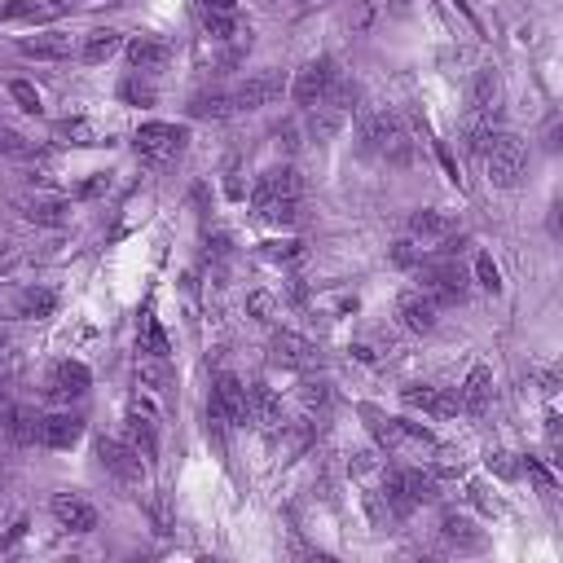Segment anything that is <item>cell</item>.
I'll use <instances>...</instances> for the list:
<instances>
[{
  "label": "cell",
  "mask_w": 563,
  "mask_h": 563,
  "mask_svg": "<svg viewBox=\"0 0 563 563\" xmlns=\"http://www.w3.org/2000/svg\"><path fill=\"white\" fill-rule=\"evenodd\" d=\"M172 62V44L159 40V36H137L128 44V66L141 75H159L163 66Z\"/></svg>",
  "instance_id": "44dd1931"
},
{
  "label": "cell",
  "mask_w": 563,
  "mask_h": 563,
  "mask_svg": "<svg viewBox=\"0 0 563 563\" xmlns=\"http://www.w3.org/2000/svg\"><path fill=\"white\" fill-rule=\"evenodd\" d=\"M418 291H427L440 308H454V304H467L471 295V273L462 269V264L454 256H440L436 264H423L418 269Z\"/></svg>",
  "instance_id": "5b68a950"
},
{
  "label": "cell",
  "mask_w": 563,
  "mask_h": 563,
  "mask_svg": "<svg viewBox=\"0 0 563 563\" xmlns=\"http://www.w3.org/2000/svg\"><path fill=\"white\" fill-rule=\"evenodd\" d=\"M44 388H49L53 401L71 405V401H80V396H88V388H93V374H88L84 361H58V366L49 370V379H44Z\"/></svg>",
  "instance_id": "5bb4252c"
},
{
  "label": "cell",
  "mask_w": 563,
  "mask_h": 563,
  "mask_svg": "<svg viewBox=\"0 0 563 563\" xmlns=\"http://www.w3.org/2000/svg\"><path fill=\"white\" fill-rule=\"evenodd\" d=\"M476 282H480L489 295H498V291H502V269L493 264L489 251H480V256H476Z\"/></svg>",
  "instance_id": "836d02e7"
},
{
  "label": "cell",
  "mask_w": 563,
  "mask_h": 563,
  "mask_svg": "<svg viewBox=\"0 0 563 563\" xmlns=\"http://www.w3.org/2000/svg\"><path fill=\"white\" fill-rule=\"evenodd\" d=\"M132 146H137V154L146 163H154V168H163V163H172V159H181L185 146H190V132H185L181 124H141L137 128V137H132Z\"/></svg>",
  "instance_id": "52a82bcc"
},
{
  "label": "cell",
  "mask_w": 563,
  "mask_h": 563,
  "mask_svg": "<svg viewBox=\"0 0 563 563\" xmlns=\"http://www.w3.org/2000/svg\"><path fill=\"white\" fill-rule=\"evenodd\" d=\"M137 352L141 357H168V335H163V326H159V317L150 313H141V326H137Z\"/></svg>",
  "instance_id": "f1b7e54d"
},
{
  "label": "cell",
  "mask_w": 563,
  "mask_h": 563,
  "mask_svg": "<svg viewBox=\"0 0 563 563\" xmlns=\"http://www.w3.org/2000/svg\"><path fill=\"white\" fill-rule=\"evenodd\" d=\"M405 405L410 410H423V414H432V418H454L462 405H458V392H449V388H405Z\"/></svg>",
  "instance_id": "cb8c5ba5"
},
{
  "label": "cell",
  "mask_w": 563,
  "mask_h": 563,
  "mask_svg": "<svg viewBox=\"0 0 563 563\" xmlns=\"http://www.w3.org/2000/svg\"><path fill=\"white\" fill-rule=\"evenodd\" d=\"M0 154H5V159H18V163H31L36 159V141L22 137L18 128L0 124Z\"/></svg>",
  "instance_id": "1f68e13d"
},
{
  "label": "cell",
  "mask_w": 563,
  "mask_h": 563,
  "mask_svg": "<svg viewBox=\"0 0 563 563\" xmlns=\"http://www.w3.org/2000/svg\"><path fill=\"white\" fill-rule=\"evenodd\" d=\"M119 49H124V36H119V31H110V27H102V31H88L84 44H80V62H88V66H102V62L115 58Z\"/></svg>",
  "instance_id": "4316f807"
},
{
  "label": "cell",
  "mask_w": 563,
  "mask_h": 563,
  "mask_svg": "<svg viewBox=\"0 0 563 563\" xmlns=\"http://www.w3.org/2000/svg\"><path fill=\"white\" fill-rule=\"evenodd\" d=\"M97 462L106 467V476H115L119 484H128V489L146 484V458H141L128 440H115V436L97 440Z\"/></svg>",
  "instance_id": "9c48e42d"
},
{
  "label": "cell",
  "mask_w": 563,
  "mask_h": 563,
  "mask_svg": "<svg viewBox=\"0 0 563 563\" xmlns=\"http://www.w3.org/2000/svg\"><path fill=\"white\" fill-rule=\"evenodd\" d=\"M282 75L278 71H256V75H247L238 88H234V110H264V106H273L282 97Z\"/></svg>",
  "instance_id": "9a60e30c"
},
{
  "label": "cell",
  "mask_w": 563,
  "mask_h": 563,
  "mask_svg": "<svg viewBox=\"0 0 563 563\" xmlns=\"http://www.w3.org/2000/svg\"><path fill=\"white\" fill-rule=\"evenodd\" d=\"M58 141H66V146H102V132H97V124H88V119H62L58 124Z\"/></svg>",
  "instance_id": "4dcf8cb0"
},
{
  "label": "cell",
  "mask_w": 563,
  "mask_h": 563,
  "mask_svg": "<svg viewBox=\"0 0 563 563\" xmlns=\"http://www.w3.org/2000/svg\"><path fill=\"white\" fill-rule=\"evenodd\" d=\"M9 348V335H5V330H0V352H5Z\"/></svg>",
  "instance_id": "7bdbcfd3"
},
{
  "label": "cell",
  "mask_w": 563,
  "mask_h": 563,
  "mask_svg": "<svg viewBox=\"0 0 563 563\" xmlns=\"http://www.w3.org/2000/svg\"><path fill=\"white\" fill-rule=\"evenodd\" d=\"M410 242L418 251H436L440 242H449L458 234V216L454 212H440V207H423V212H410Z\"/></svg>",
  "instance_id": "30bf717a"
},
{
  "label": "cell",
  "mask_w": 563,
  "mask_h": 563,
  "mask_svg": "<svg viewBox=\"0 0 563 563\" xmlns=\"http://www.w3.org/2000/svg\"><path fill=\"white\" fill-rule=\"evenodd\" d=\"M198 5V18L207 14H238V0H194Z\"/></svg>",
  "instance_id": "8d00e7d4"
},
{
  "label": "cell",
  "mask_w": 563,
  "mask_h": 563,
  "mask_svg": "<svg viewBox=\"0 0 563 563\" xmlns=\"http://www.w3.org/2000/svg\"><path fill=\"white\" fill-rule=\"evenodd\" d=\"M124 440L137 449L141 458H154V440H159V410H154L146 396H137V401H132V410L124 418Z\"/></svg>",
  "instance_id": "7c38bea8"
},
{
  "label": "cell",
  "mask_w": 563,
  "mask_h": 563,
  "mask_svg": "<svg viewBox=\"0 0 563 563\" xmlns=\"http://www.w3.org/2000/svg\"><path fill=\"white\" fill-rule=\"evenodd\" d=\"M528 476L537 480V489H542V493H555V476H550V471L537 458H528Z\"/></svg>",
  "instance_id": "f35d334b"
},
{
  "label": "cell",
  "mask_w": 563,
  "mask_h": 563,
  "mask_svg": "<svg viewBox=\"0 0 563 563\" xmlns=\"http://www.w3.org/2000/svg\"><path fill=\"white\" fill-rule=\"evenodd\" d=\"M489 396H493V370L489 366H476L467 374V383L458 388V405L467 414H480L484 405H489Z\"/></svg>",
  "instance_id": "484cf974"
},
{
  "label": "cell",
  "mask_w": 563,
  "mask_h": 563,
  "mask_svg": "<svg viewBox=\"0 0 563 563\" xmlns=\"http://www.w3.org/2000/svg\"><path fill=\"white\" fill-rule=\"evenodd\" d=\"M40 423H44V414L22 405V410L9 414V436H14L18 445H40Z\"/></svg>",
  "instance_id": "f546056e"
},
{
  "label": "cell",
  "mask_w": 563,
  "mask_h": 563,
  "mask_svg": "<svg viewBox=\"0 0 563 563\" xmlns=\"http://www.w3.org/2000/svg\"><path fill=\"white\" fill-rule=\"evenodd\" d=\"M247 308H251V313H256V322H264V326L273 322V300H269V295H264V291H256V295H251V300H247Z\"/></svg>",
  "instance_id": "74e56055"
},
{
  "label": "cell",
  "mask_w": 563,
  "mask_h": 563,
  "mask_svg": "<svg viewBox=\"0 0 563 563\" xmlns=\"http://www.w3.org/2000/svg\"><path fill=\"white\" fill-rule=\"evenodd\" d=\"M269 260H295L300 256V242H269V251H264Z\"/></svg>",
  "instance_id": "ab89813d"
},
{
  "label": "cell",
  "mask_w": 563,
  "mask_h": 563,
  "mask_svg": "<svg viewBox=\"0 0 563 563\" xmlns=\"http://www.w3.org/2000/svg\"><path fill=\"white\" fill-rule=\"evenodd\" d=\"M229 115H238V110H234V93H225V88H207V93L190 97V119H212V124H220Z\"/></svg>",
  "instance_id": "d4e9b609"
},
{
  "label": "cell",
  "mask_w": 563,
  "mask_h": 563,
  "mask_svg": "<svg viewBox=\"0 0 563 563\" xmlns=\"http://www.w3.org/2000/svg\"><path fill=\"white\" fill-rule=\"evenodd\" d=\"M300 198H304V181L295 168H269L251 190V203H256V216L264 225H282L291 229L300 220Z\"/></svg>",
  "instance_id": "6da1fadb"
},
{
  "label": "cell",
  "mask_w": 563,
  "mask_h": 563,
  "mask_svg": "<svg viewBox=\"0 0 563 563\" xmlns=\"http://www.w3.org/2000/svg\"><path fill=\"white\" fill-rule=\"evenodd\" d=\"M524 168H528V150L515 132H493L489 150H484V172L498 190H515L524 181Z\"/></svg>",
  "instance_id": "8992f818"
},
{
  "label": "cell",
  "mask_w": 563,
  "mask_h": 563,
  "mask_svg": "<svg viewBox=\"0 0 563 563\" xmlns=\"http://www.w3.org/2000/svg\"><path fill=\"white\" fill-rule=\"evenodd\" d=\"M269 357H273V366H286V370H313L317 366V348L308 344L304 335H295V330H278V335H273Z\"/></svg>",
  "instance_id": "e0dca14e"
},
{
  "label": "cell",
  "mask_w": 563,
  "mask_h": 563,
  "mask_svg": "<svg viewBox=\"0 0 563 563\" xmlns=\"http://www.w3.org/2000/svg\"><path fill=\"white\" fill-rule=\"evenodd\" d=\"M18 53L22 58H31V62H66L71 53H80V44L66 36V31H40V36L22 40Z\"/></svg>",
  "instance_id": "d6986e66"
},
{
  "label": "cell",
  "mask_w": 563,
  "mask_h": 563,
  "mask_svg": "<svg viewBox=\"0 0 563 563\" xmlns=\"http://www.w3.org/2000/svg\"><path fill=\"white\" fill-rule=\"evenodd\" d=\"M49 511H53V520H58V528H66V533H93L97 528L93 502L80 498V493H53Z\"/></svg>",
  "instance_id": "2e32d148"
},
{
  "label": "cell",
  "mask_w": 563,
  "mask_h": 563,
  "mask_svg": "<svg viewBox=\"0 0 563 563\" xmlns=\"http://www.w3.org/2000/svg\"><path fill=\"white\" fill-rule=\"evenodd\" d=\"M396 322L410 330V335H432L440 326V304L427 291H405L396 300Z\"/></svg>",
  "instance_id": "4fadbf2b"
},
{
  "label": "cell",
  "mask_w": 563,
  "mask_h": 563,
  "mask_svg": "<svg viewBox=\"0 0 563 563\" xmlns=\"http://www.w3.org/2000/svg\"><path fill=\"white\" fill-rule=\"evenodd\" d=\"M49 9H40L36 0H9V5H0V22H22V18H44Z\"/></svg>",
  "instance_id": "e575fe53"
},
{
  "label": "cell",
  "mask_w": 563,
  "mask_h": 563,
  "mask_svg": "<svg viewBox=\"0 0 563 563\" xmlns=\"http://www.w3.org/2000/svg\"><path fill=\"white\" fill-rule=\"evenodd\" d=\"M18 216L27 225H40V229H62L71 220V203L62 194H49V190H36V194H22L18 198Z\"/></svg>",
  "instance_id": "8fae6325"
},
{
  "label": "cell",
  "mask_w": 563,
  "mask_h": 563,
  "mask_svg": "<svg viewBox=\"0 0 563 563\" xmlns=\"http://www.w3.org/2000/svg\"><path fill=\"white\" fill-rule=\"evenodd\" d=\"M119 97H124L128 106H154V84H150V75H141V71H132L124 84H119Z\"/></svg>",
  "instance_id": "d6a6232c"
},
{
  "label": "cell",
  "mask_w": 563,
  "mask_h": 563,
  "mask_svg": "<svg viewBox=\"0 0 563 563\" xmlns=\"http://www.w3.org/2000/svg\"><path fill=\"white\" fill-rule=\"evenodd\" d=\"M9 97H14V102L27 110V115H40V93H36V88H31L27 80H14V84H9Z\"/></svg>",
  "instance_id": "d590c367"
},
{
  "label": "cell",
  "mask_w": 563,
  "mask_h": 563,
  "mask_svg": "<svg viewBox=\"0 0 563 563\" xmlns=\"http://www.w3.org/2000/svg\"><path fill=\"white\" fill-rule=\"evenodd\" d=\"M370 418V432L379 440L383 454L392 458H427V454H440V445L432 440V432H423L418 423H405V418H379L374 410H366Z\"/></svg>",
  "instance_id": "7a4b0ae2"
},
{
  "label": "cell",
  "mask_w": 563,
  "mask_h": 563,
  "mask_svg": "<svg viewBox=\"0 0 563 563\" xmlns=\"http://www.w3.org/2000/svg\"><path fill=\"white\" fill-rule=\"evenodd\" d=\"M440 542H445L449 550H462V555H471V550H484V533L467 520V515L445 511V515H440Z\"/></svg>",
  "instance_id": "603a6c76"
},
{
  "label": "cell",
  "mask_w": 563,
  "mask_h": 563,
  "mask_svg": "<svg viewBox=\"0 0 563 563\" xmlns=\"http://www.w3.org/2000/svg\"><path fill=\"white\" fill-rule=\"evenodd\" d=\"M361 141H366L370 154H379V159H388V163L410 159V132H405V124L392 110H370V115H361Z\"/></svg>",
  "instance_id": "277c9868"
},
{
  "label": "cell",
  "mask_w": 563,
  "mask_h": 563,
  "mask_svg": "<svg viewBox=\"0 0 563 563\" xmlns=\"http://www.w3.org/2000/svg\"><path fill=\"white\" fill-rule=\"evenodd\" d=\"M247 401H251V418H256V423H260L269 436L286 432V410H282L278 392H273L269 383H251V388H247Z\"/></svg>",
  "instance_id": "ffe728a7"
},
{
  "label": "cell",
  "mask_w": 563,
  "mask_h": 563,
  "mask_svg": "<svg viewBox=\"0 0 563 563\" xmlns=\"http://www.w3.org/2000/svg\"><path fill=\"white\" fill-rule=\"evenodd\" d=\"M471 115L480 119H498L502 115V75L498 66H480L471 75Z\"/></svg>",
  "instance_id": "ac0fdd59"
},
{
  "label": "cell",
  "mask_w": 563,
  "mask_h": 563,
  "mask_svg": "<svg viewBox=\"0 0 563 563\" xmlns=\"http://www.w3.org/2000/svg\"><path fill=\"white\" fill-rule=\"evenodd\" d=\"M9 388H14V361H9L5 352H0V401L9 396Z\"/></svg>",
  "instance_id": "b9f144b4"
},
{
  "label": "cell",
  "mask_w": 563,
  "mask_h": 563,
  "mask_svg": "<svg viewBox=\"0 0 563 563\" xmlns=\"http://www.w3.org/2000/svg\"><path fill=\"white\" fill-rule=\"evenodd\" d=\"M344 75H339V66L330 62V58H313V62H304L300 71H295V80H291V102L300 106V110H313V106H322L326 97H330V88H335Z\"/></svg>",
  "instance_id": "ba28073f"
},
{
  "label": "cell",
  "mask_w": 563,
  "mask_h": 563,
  "mask_svg": "<svg viewBox=\"0 0 563 563\" xmlns=\"http://www.w3.org/2000/svg\"><path fill=\"white\" fill-rule=\"evenodd\" d=\"M58 308V295L44 291V286H27V291H14V317H53Z\"/></svg>",
  "instance_id": "83f0119b"
},
{
  "label": "cell",
  "mask_w": 563,
  "mask_h": 563,
  "mask_svg": "<svg viewBox=\"0 0 563 563\" xmlns=\"http://www.w3.org/2000/svg\"><path fill=\"white\" fill-rule=\"evenodd\" d=\"M80 440H84V418L80 414H44L40 445H49V449H75Z\"/></svg>",
  "instance_id": "7402d4cb"
},
{
  "label": "cell",
  "mask_w": 563,
  "mask_h": 563,
  "mask_svg": "<svg viewBox=\"0 0 563 563\" xmlns=\"http://www.w3.org/2000/svg\"><path fill=\"white\" fill-rule=\"evenodd\" d=\"M304 405H308V410H313V405H326L330 401V392H326V383H304Z\"/></svg>",
  "instance_id": "60d3db41"
},
{
  "label": "cell",
  "mask_w": 563,
  "mask_h": 563,
  "mask_svg": "<svg viewBox=\"0 0 563 563\" xmlns=\"http://www.w3.org/2000/svg\"><path fill=\"white\" fill-rule=\"evenodd\" d=\"M251 423V401H247V383L238 374H216L212 396H207V427L220 436L225 427Z\"/></svg>",
  "instance_id": "3957f363"
}]
</instances>
